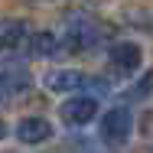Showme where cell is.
I'll list each match as a JSON object with an SVG mask.
<instances>
[{
    "mask_svg": "<svg viewBox=\"0 0 153 153\" xmlns=\"http://www.w3.org/2000/svg\"><path fill=\"white\" fill-rule=\"evenodd\" d=\"M94 42H98V26H94L91 16H82V13L65 16V46H68V49L88 52Z\"/></svg>",
    "mask_w": 153,
    "mask_h": 153,
    "instance_id": "6da1fadb",
    "label": "cell"
},
{
    "mask_svg": "<svg viewBox=\"0 0 153 153\" xmlns=\"http://www.w3.org/2000/svg\"><path fill=\"white\" fill-rule=\"evenodd\" d=\"M130 134H134V117H130V111H127V108H111V111L104 114V121H101V137H104V143L124 147V143L130 140Z\"/></svg>",
    "mask_w": 153,
    "mask_h": 153,
    "instance_id": "7a4b0ae2",
    "label": "cell"
},
{
    "mask_svg": "<svg viewBox=\"0 0 153 153\" xmlns=\"http://www.w3.org/2000/svg\"><path fill=\"white\" fill-rule=\"evenodd\" d=\"M140 62H143V52H140L137 42H114V46H111V65H114L121 75L137 72Z\"/></svg>",
    "mask_w": 153,
    "mask_h": 153,
    "instance_id": "3957f363",
    "label": "cell"
},
{
    "mask_svg": "<svg viewBox=\"0 0 153 153\" xmlns=\"http://www.w3.org/2000/svg\"><path fill=\"white\" fill-rule=\"evenodd\" d=\"M98 114V98H68L62 104V121L78 127V124H88Z\"/></svg>",
    "mask_w": 153,
    "mask_h": 153,
    "instance_id": "277c9868",
    "label": "cell"
},
{
    "mask_svg": "<svg viewBox=\"0 0 153 153\" xmlns=\"http://www.w3.org/2000/svg\"><path fill=\"white\" fill-rule=\"evenodd\" d=\"M16 137L23 143H42V140L52 137V124L46 121V117H23V121L16 124Z\"/></svg>",
    "mask_w": 153,
    "mask_h": 153,
    "instance_id": "5b68a950",
    "label": "cell"
},
{
    "mask_svg": "<svg viewBox=\"0 0 153 153\" xmlns=\"http://www.w3.org/2000/svg\"><path fill=\"white\" fill-rule=\"evenodd\" d=\"M46 85L52 91H78L85 85V75L82 72H72V68H59V72H49Z\"/></svg>",
    "mask_w": 153,
    "mask_h": 153,
    "instance_id": "8992f818",
    "label": "cell"
},
{
    "mask_svg": "<svg viewBox=\"0 0 153 153\" xmlns=\"http://www.w3.org/2000/svg\"><path fill=\"white\" fill-rule=\"evenodd\" d=\"M26 36L23 20H0V49H10V46H20Z\"/></svg>",
    "mask_w": 153,
    "mask_h": 153,
    "instance_id": "52a82bcc",
    "label": "cell"
},
{
    "mask_svg": "<svg viewBox=\"0 0 153 153\" xmlns=\"http://www.w3.org/2000/svg\"><path fill=\"white\" fill-rule=\"evenodd\" d=\"M30 52L39 56V59H49V56L59 52V39L52 33H33L30 36Z\"/></svg>",
    "mask_w": 153,
    "mask_h": 153,
    "instance_id": "ba28073f",
    "label": "cell"
},
{
    "mask_svg": "<svg viewBox=\"0 0 153 153\" xmlns=\"http://www.w3.org/2000/svg\"><path fill=\"white\" fill-rule=\"evenodd\" d=\"M26 85H30V75H26L23 65H13V68L3 72V88H7V91H23Z\"/></svg>",
    "mask_w": 153,
    "mask_h": 153,
    "instance_id": "9c48e42d",
    "label": "cell"
},
{
    "mask_svg": "<svg viewBox=\"0 0 153 153\" xmlns=\"http://www.w3.org/2000/svg\"><path fill=\"white\" fill-rule=\"evenodd\" d=\"M3 134H7V127H3V124H0V140H3Z\"/></svg>",
    "mask_w": 153,
    "mask_h": 153,
    "instance_id": "30bf717a",
    "label": "cell"
}]
</instances>
